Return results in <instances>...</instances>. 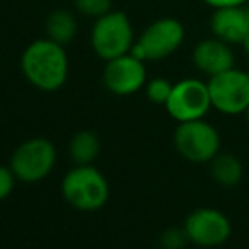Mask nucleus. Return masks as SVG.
Masks as SVG:
<instances>
[{
	"mask_svg": "<svg viewBox=\"0 0 249 249\" xmlns=\"http://www.w3.org/2000/svg\"><path fill=\"white\" fill-rule=\"evenodd\" d=\"M202 2L210 5L212 9H219V7H227V5H244L248 0H202Z\"/></svg>",
	"mask_w": 249,
	"mask_h": 249,
	"instance_id": "nucleus-20",
	"label": "nucleus"
},
{
	"mask_svg": "<svg viewBox=\"0 0 249 249\" xmlns=\"http://www.w3.org/2000/svg\"><path fill=\"white\" fill-rule=\"evenodd\" d=\"M171 90H173V83L166 78H161V76L148 80L144 85V92H146L148 100L156 105L166 104L171 95Z\"/></svg>",
	"mask_w": 249,
	"mask_h": 249,
	"instance_id": "nucleus-16",
	"label": "nucleus"
},
{
	"mask_svg": "<svg viewBox=\"0 0 249 249\" xmlns=\"http://www.w3.org/2000/svg\"><path fill=\"white\" fill-rule=\"evenodd\" d=\"M183 229L188 241L200 248H217L231 237L232 226L224 212L212 207L195 209L185 219Z\"/></svg>",
	"mask_w": 249,
	"mask_h": 249,
	"instance_id": "nucleus-9",
	"label": "nucleus"
},
{
	"mask_svg": "<svg viewBox=\"0 0 249 249\" xmlns=\"http://www.w3.org/2000/svg\"><path fill=\"white\" fill-rule=\"evenodd\" d=\"M246 121H248V124H249V107H248V110H246Z\"/></svg>",
	"mask_w": 249,
	"mask_h": 249,
	"instance_id": "nucleus-22",
	"label": "nucleus"
},
{
	"mask_svg": "<svg viewBox=\"0 0 249 249\" xmlns=\"http://www.w3.org/2000/svg\"><path fill=\"white\" fill-rule=\"evenodd\" d=\"M243 48H244V51L248 53V56H249V37L246 41H244V44H243Z\"/></svg>",
	"mask_w": 249,
	"mask_h": 249,
	"instance_id": "nucleus-21",
	"label": "nucleus"
},
{
	"mask_svg": "<svg viewBox=\"0 0 249 249\" xmlns=\"http://www.w3.org/2000/svg\"><path fill=\"white\" fill-rule=\"evenodd\" d=\"M58 161V151L46 138H31L17 146L10 158V170L24 183H36L48 177Z\"/></svg>",
	"mask_w": 249,
	"mask_h": 249,
	"instance_id": "nucleus-6",
	"label": "nucleus"
},
{
	"mask_svg": "<svg viewBox=\"0 0 249 249\" xmlns=\"http://www.w3.org/2000/svg\"><path fill=\"white\" fill-rule=\"evenodd\" d=\"M244 5H246V9H248V14H249V0H248L246 3H244Z\"/></svg>",
	"mask_w": 249,
	"mask_h": 249,
	"instance_id": "nucleus-23",
	"label": "nucleus"
},
{
	"mask_svg": "<svg viewBox=\"0 0 249 249\" xmlns=\"http://www.w3.org/2000/svg\"><path fill=\"white\" fill-rule=\"evenodd\" d=\"M192 61L194 66L205 76H215L227 70L234 68L236 56H234L232 46L224 41L213 37H207L195 44L192 51Z\"/></svg>",
	"mask_w": 249,
	"mask_h": 249,
	"instance_id": "nucleus-12",
	"label": "nucleus"
},
{
	"mask_svg": "<svg viewBox=\"0 0 249 249\" xmlns=\"http://www.w3.org/2000/svg\"><path fill=\"white\" fill-rule=\"evenodd\" d=\"M44 29L46 37L66 48L78 34V20L71 10L56 9L48 14Z\"/></svg>",
	"mask_w": 249,
	"mask_h": 249,
	"instance_id": "nucleus-13",
	"label": "nucleus"
},
{
	"mask_svg": "<svg viewBox=\"0 0 249 249\" xmlns=\"http://www.w3.org/2000/svg\"><path fill=\"white\" fill-rule=\"evenodd\" d=\"M20 71L29 85L41 92H58L68 82L70 59L66 48L50 37L27 44L20 54Z\"/></svg>",
	"mask_w": 249,
	"mask_h": 249,
	"instance_id": "nucleus-1",
	"label": "nucleus"
},
{
	"mask_svg": "<svg viewBox=\"0 0 249 249\" xmlns=\"http://www.w3.org/2000/svg\"><path fill=\"white\" fill-rule=\"evenodd\" d=\"M68 151L76 164H92L100 153V139L92 131H78L70 141Z\"/></svg>",
	"mask_w": 249,
	"mask_h": 249,
	"instance_id": "nucleus-15",
	"label": "nucleus"
},
{
	"mask_svg": "<svg viewBox=\"0 0 249 249\" xmlns=\"http://www.w3.org/2000/svg\"><path fill=\"white\" fill-rule=\"evenodd\" d=\"M185 41V27L175 17H161L151 22L136 39L131 54L142 61H163Z\"/></svg>",
	"mask_w": 249,
	"mask_h": 249,
	"instance_id": "nucleus-4",
	"label": "nucleus"
},
{
	"mask_svg": "<svg viewBox=\"0 0 249 249\" xmlns=\"http://www.w3.org/2000/svg\"><path fill=\"white\" fill-rule=\"evenodd\" d=\"M190 243L188 236L185 232L183 227H170V229L163 231L160 236V246L161 249H185V246Z\"/></svg>",
	"mask_w": 249,
	"mask_h": 249,
	"instance_id": "nucleus-18",
	"label": "nucleus"
},
{
	"mask_svg": "<svg viewBox=\"0 0 249 249\" xmlns=\"http://www.w3.org/2000/svg\"><path fill=\"white\" fill-rule=\"evenodd\" d=\"M102 82L108 92L117 97L134 95L141 89H144L148 82L146 61L136 58L131 53L105 61Z\"/></svg>",
	"mask_w": 249,
	"mask_h": 249,
	"instance_id": "nucleus-10",
	"label": "nucleus"
},
{
	"mask_svg": "<svg viewBox=\"0 0 249 249\" xmlns=\"http://www.w3.org/2000/svg\"><path fill=\"white\" fill-rule=\"evenodd\" d=\"M173 144L183 160L195 164L210 163L220 153V134L203 119L180 122L175 129Z\"/></svg>",
	"mask_w": 249,
	"mask_h": 249,
	"instance_id": "nucleus-5",
	"label": "nucleus"
},
{
	"mask_svg": "<svg viewBox=\"0 0 249 249\" xmlns=\"http://www.w3.org/2000/svg\"><path fill=\"white\" fill-rule=\"evenodd\" d=\"M73 5L82 16L99 19L112 10V0H73Z\"/></svg>",
	"mask_w": 249,
	"mask_h": 249,
	"instance_id": "nucleus-17",
	"label": "nucleus"
},
{
	"mask_svg": "<svg viewBox=\"0 0 249 249\" xmlns=\"http://www.w3.org/2000/svg\"><path fill=\"white\" fill-rule=\"evenodd\" d=\"M134 43V27L127 14L122 10H110L93 22L90 46L104 61L131 53Z\"/></svg>",
	"mask_w": 249,
	"mask_h": 249,
	"instance_id": "nucleus-3",
	"label": "nucleus"
},
{
	"mask_svg": "<svg viewBox=\"0 0 249 249\" xmlns=\"http://www.w3.org/2000/svg\"><path fill=\"white\" fill-rule=\"evenodd\" d=\"M61 194L80 212H95L107 203L110 187L93 164H76L63 177Z\"/></svg>",
	"mask_w": 249,
	"mask_h": 249,
	"instance_id": "nucleus-2",
	"label": "nucleus"
},
{
	"mask_svg": "<svg viewBox=\"0 0 249 249\" xmlns=\"http://www.w3.org/2000/svg\"><path fill=\"white\" fill-rule=\"evenodd\" d=\"M16 175L10 170V166H3L0 164V202L10 197V194L14 192L16 187Z\"/></svg>",
	"mask_w": 249,
	"mask_h": 249,
	"instance_id": "nucleus-19",
	"label": "nucleus"
},
{
	"mask_svg": "<svg viewBox=\"0 0 249 249\" xmlns=\"http://www.w3.org/2000/svg\"><path fill=\"white\" fill-rule=\"evenodd\" d=\"M212 108L224 115L246 114L249 107V73L236 66L215 76L209 82Z\"/></svg>",
	"mask_w": 249,
	"mask_h": 249,
	"instance_id": "nucleus-7",
	"label": "nucleus"
},
{
	"mask_svg": "<svg viewBox=\"0 0 249 249\" xmlns=\"http://www.w3.org/2000/svg\"><path fill=\"white\" fill-rule=\"evenodd\" d=\"M243 163L231 153H219L210 161V177L217 185L232 188L243 180Z\"/></svg>",
	"mask_w": 249,
	"mask_h": 249,
	"instance_id": "nucleus-14",
	"label": "nucleus"
},
{
	"mask_svg": "<svg viewBox=\"0 0 249 249\" xmlns=\"http://www.w3.org/2000/svg\"><path fill=\"white\" fill-rule=\"evenodd\" d=\"M210 29L217 39L231 44H241L249 37V14L246 5H227L213 9Z\"/></svg>",
	"mask_w": 249,
	"mask_h": 249,
	"instance_id": "nucleus-11",
	"label": "nucleus"
},
{
	"mask_svg": "<svg viewBox=\"0 0 249 249\" xmlns=\"http://www.w3.org/2000/svg\"><path fill=\"white\" fill-rule=\"evenodd\" d=\"M171 119L180 122L203 119L212 108L207 82L198 78H183L173 83V90L164 104Z\"/></svg>",
	"mask_w": 249,
	"mask_h": 249,
	"instance_id": "nucleus-8",
	"label": "nucleus"
}]
</instances>
